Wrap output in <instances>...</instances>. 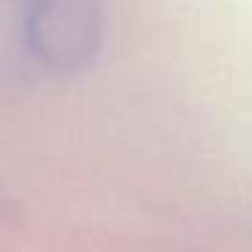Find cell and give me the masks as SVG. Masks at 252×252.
Segmentation results:
<instances>
[{"mask_svg": "<svg viewBox=\"0 0 252 252\" xmlns=\"http://www.w3.org/2000/svg\"><path fill=\"white\" fill-rule=\"evenodd\" d=\"M25 44L41 65L57 73L82 71L103 38L100 0H22Z\"/></svg>", "mask_w": 252, "mask_h": 252, "instance_id": "1", "label": "cell"}]
</instances>
